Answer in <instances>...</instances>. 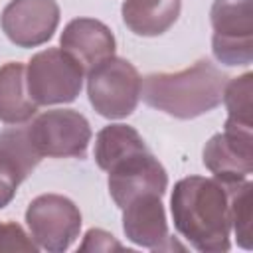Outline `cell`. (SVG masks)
<instances>
[{"mask_svg":"<svg viewBox=\"0 0 253 253\" xmlns=\"http://www.w3.org/2000/svg\"><path fill=\"white\" fill-rule=\"evenodd\" d=\"M170 211L176 231L202 253L231 249L229 184L217 178L188 176L174 184Z\"/></svg>","mask_w":253,"mask_h":253,"instance_id":"cell-1","label":"cell"},{"mask_svg":"<svg viewBox=\"0 0 253 253\" xmlns=\"http://www.w3.org/2000/svg\"><path fill=\"white\" fill-rule=\"evenodd\" d=\"M227 73L210 59H198L194 65L174 73H148L142 77V101L174 119H196L221 105Z\"/></svg>","mask_w":253,"mask_h":253,"instance_id":"cell-2","label":"cell"},{"mask_svg":"<svg viewBox=\"0 0 253 253\" xmlns=\"http://www.w3.org/2000/svg\"><path fill=\"white\" fill-rule=\"evenodd\" d=\"M85 69L61 47H47L32 55L26 65L28 95L38 107L65 105L77 99Z\"/></svg>","mask_w":253,"mask_h":253,"instance_id":"cell-3","label":"cell"},{"mask_svg":"<svg viewBox=\"0 0 253 253\" xmlns=\"http://www.w3.org/2000/svg\"><path fill=\"white\" fill-rule=\"evenodd\" d=\"M91 107L105 119L128 117L140 99L142 77L125 57H107L85 73Z\"/></svg>","mask_w":253,"mask_h":253,"instance_id":"cell-4","label":"cell"},{"mask_svg":"<svg viewBox=\"0 0 253 253\" xmlns=\"http://www.w3.org/2000/svg\"><path fill=\"white\" fill-rule=\"evenodd\" d=\"M24 125L28 140L40 158H85L93 136L89 121L73 109L45 111Z\"/></svg>","mask_w":253,"mask_h":253,"instance_id":"cell-5","label":"cell"},{"mask_svg":"<svg viewBox=\"0 0 253 253\" xmlns=\"http://www.w3.org/2000/svg\"><path fill=\"white\" fill-rule=\"evenodd\" d=\"M213 57L227 65L253 61V0H213L210 12Z\"/></svg>","mask_w":253,"mask_h":253,"instance_id":"cell-6","label":"cell"},{"mask_svg":"<svg viewBox=\"0 0 253 253\" xmlns=\"http://www.w3.org/2000/svg\"><path fill=\"white\" fill-rule=\"evenodd\" d=\"M26 225L40 249L63 253L79 237L81 211L65 196L42 194L28 204Z\"/></svg>","mask_w":253,"mask_h":253,"instance_id":"cell-7","label":"cell"},{"mask_svg":"<svg viewBox=\"0 0 253 253\" xmlns=\"http://www.w3.org/2000/svg\"><path fill=\"white\" fill-rule=\"evenodd\" d=\"M204 166L223 184L247 180L253 172V126L223 125L204 146Z\"/></svg>","mask_w":253,"mask_h":253,"instance_id":"cell-8","label":"cell"},{"mask_svg":"<svg viewBox=\"0 0 253 253\" xmlns=\"http://www.w3.org/2000/svg\"><path fill=\"white\" fill-rule=\"evenodd\" d=\"M6 38L18 47H38L51 40L59 26L55 0H10L0 16Z\"/></svg>","mask_w":253,"mask_h":253,"instance_id":"cell-9","label":"cell"},{"mask_svg":"<svg viewBox=\"0 0 253 253\" xmlns=\"http://www.w3.org/2000/svg\"><path fill=\"white\" fill-rule=\"evenodd\" d=\"M107 174L109 194L119 210L140 194L164 196L168 190V174L148 148L123 158Z\"/></svg>","mask_w":253,"mask_h":253,"instance_id":"cell-10","label":"cell"},{"mask_svg":"<svg viewBox=\"0 0 253 253\" xmlns=\"http://www.w3.org/2000/svg\"><path fill=\"white\" fill-rule=\"evenodd\" d=\"M123 231L128 241L152 251H168L178 247L168 233L162 196L140 194L123 208Z\"/></svg>","mask_w":253,"mask_h":253,"instance_id":"cell-11","label":"cell"},{"mask_svg":"<svg viewBox=\"0 0 253 253\" xmlns=\"http://www.w3.org/2000/svg\"><path fill=\"white\" fill-rule=\"evenodd\" d=\"M40 160L28 140L24 123L0 130V210L14 200L20 184Z\"/></svg>","mask_w":253,"mask_h":253,"instance_id":"cell-12","label":"cell"},{"mask_svg":"<svg viewBox=\"0 0 253 253\" xmlns=\"http://www.w3.org/2000/svg\"><path fill=\"white\" fill-rule=\"evenodd\" d=\"M59 47L77 59L87 73L97 63L115 55L117 42L109 26H105L101 20L75 18L63 28L59 36Z\"/></svg>","mask_w":253,"mask_h":253,"instance_id":"cell-13","label":"cell"},{"mask_svg":"<svg viewBox=\"0 0 253 253\" xmlns=\"http://www.w3.org/2000/svg\"><path fill=\"white\" fill-rule=\"evenodd\" d=\"M182 10V0H125L121 16L125 26L142 38H154L168 32Z\"/></svg>","mask_w":253,"mask_h":253,"instance_id":"cell-14","label":"cell"},{"mask_svg":"<svg viewBox=\"0 0 253 253\" xmlns=\"http://www.w3.org/2000/svg\"><path fill=\"white\" fill-rule=\"evenodd\" d=\"M38 105L28 95L26 65L10 61L0 67V121L22 125L36 117Z\"/></svg>","mask_w":253,"mask_h":253,"instance_id":"cell-15","label":"cell"},{"mask_svg":"<svg viewBox=\"0 0 253 253\" xmlns=\"http://www.w3.org/2000/svg\"><path fill=\"white\" fill-rule=\"evenodd\" d=\"M146 142L140 136V132L130 126V125H123V123H115V125H107L103 126L97 136H95V162L101 170L109 172L117 162H121L123 158L146 150Z\"/></svg>","mask_w":253,"mask_h":253,"instance_id":"cell-16","label":"cell"},{"mask_svg":"<svg viewBox=\"0 0 253 253\" xmlns=\"http://www.w3.org/2000/svg\"><path fill=\"white\" fill-rule=\"evenodd\" d=\"M221 101L227 109L225 125L253 126V73L227 79Z\"/></svg>","mask_w":253,"mask_h":253,"instance_id":"cell-17","label":"cell"},{"mask_svg":"<svg viewBox=\"0 0 253 253\" xmlns=\"http://www.w3.org/2000/svg\"><path fill=\"white\" fill-rule=\"evenodd\" d=\"M251 190L253 184L247 180L229 184V215H231V231L235 241L243 249H251Z\"/></svg>","mask_w":253,"mask_h":253,"instance_id":"cell-18","label":"cell"},{"mask_svg":"<svg viewBox=\"0 0 253 253\" xmlns=\"http://www.w3.org/2000/svg\"><path fill=\"white\" fill-rule=\"evenodd\" d=\"M40 247L24 231V227L16 221L0 223V251H32L36 253Z\"/></svg>","mask_w":253,"mask_h":253,"instance_id":"cell-19","label":"cell"},{"mask_svg":"<svg viewBox=\"0 0 253 253\" xmlns=\"http://www.w3.org/2000/svg\"><path fill=\"white\" fill-rule=\"evenodd\" d=\"M111 249H123V245L109 231L97 227H91L85 233L83 243L79 245V251H111Z\"/></svg>","mask_w":253,"mask_h":253,"instance_id":"cell-20","label":"cell"}]
</instances>
